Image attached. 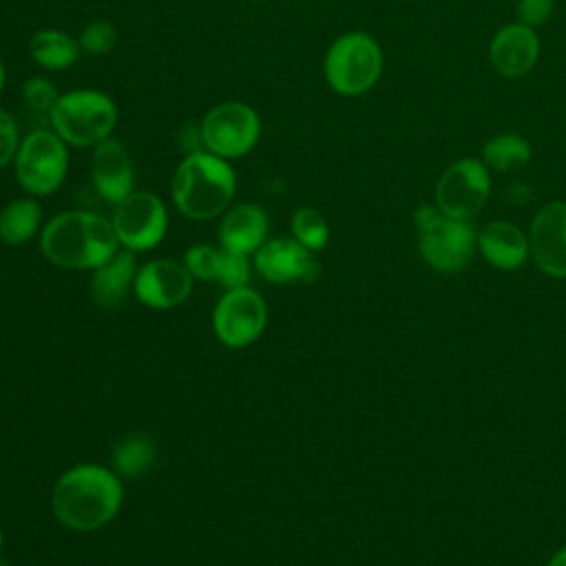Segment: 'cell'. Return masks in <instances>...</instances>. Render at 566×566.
Returning a JSON list of instances; mask_svg holds the SVG:
<instances>
[{
    "label": "cell",
    "mask_w": 566,
    "mask_h": 566,
    "mask_svg": "<svg viewBox=\"0 0 566 566\" xmlns=\"http://www.w3.org/2000/svg\"><path fill=\"white\" fill-rule=\"evenodd\" d=\"M542 53V42L535 29L522 22H509L500 27L486 49L491 69L506 80H517L528 75Z\"/></svg>",
    "instance_id": "15"
},
{
    "label": "cell",
    "mask_w": 566,
    "mask_h": 566,
    "mask_svg": "<svg viewBox=\"0 0 566 566\" xmlns=\"http://www.w3.org/2000/svg\"><path fill=\"white\" fill-rule=\"evenodd\" d=\"M219 248H221V245H219ZM252 268H254V265L250 263V256L237 254V252H230V250L221 248L219 265H217V274H214V283L223 285L226 290L243 287V285L250 283Z\"/></svg>",
    "instance_id": "27"
},
{
    "label": "cell",
    "mask_w": 566,
    "mask_h": 566,
    "mask_svg": "<svg viewBox=\"0 0 566 566\" xmlns=\"http://www.w3.org/2000/svg\"><path fill=\"white\" fill-rule=\"evenodd\" d=\"M533 157L531 142L520 133H497L482 146L480 159L495 172H511L524 168Z\"/></svg>",
    "instance_id": "22"
},
{
    "label": "cell",
    "mask_w": 566,
    "mask_h": 566,
    "mask_svg": "<svg viewBox=\"0 0 566 566\" xmlns=\"http://www.w3.org/2000/svg\"><path fill=\"white\" fill-rule=\"evenodd\" d=\"M84 55H106L117 44V27L111 20L95 18L77 35Z\"/></svg>",
    "instance_id": "26"
},
{
    "label": "cell",
    "mask_w": 566,
    "mask_h": 566,
    "mask_svg": "<svg viewBox=\"0 0 566 566\" xmlns=\"http://www.w3.org/2000/svg\"><path fill=\"white\" fill-rule=\"evenodd\" d=\"M413 226L418 252L431 270L455 274L471 263L478 250V232L469 221L447 217L436 203H420L413 212Z\"/></svg>",
    "instance_id": "5"
},
{
    "label": "cell",
    "mask_w": 566,
    "mask_h": 566,
    "mask_svg": "<svg viewBox=\"0 0 566 566\" xmlns=\"http://www.w3.org/2000/svg\"><path fill=\"white\" fill-rule=\"evenodd\" d=\"M137 270L139 268L135 261V252L119 248L108 261L91 270L93 272L88 281L91 298L104 310L119 307L135 285Z\"/></svg>",
    "instance_id": "19"
},
{
    "label": "cell",
    "mask_w": 566,
    "mask_h": 566,
    "mask_svg": "<svg viewBox=\"0 0 566 566\" xmlns=\"http://www.w3.org/2000/svg\"><path fill=\"white\" fill-rule=\"evenodd\" d=\"M268 230H270L268 212L259 203L245 201V203L230 206L221 214L217 239L221 248L237 254L252 256L268 241Z\"/></svg>",
    "instance_id": "17"
},
{
    "label": "cell",
    "mask_w": 566,
    "mask_h": 566,
    "mask_svg": "<svg viewBox=\"0 0 566 566\" xmlns=\"http://www.w3.org/2000/svg\"><path fill=\"white\" fill-rule=\"evenodd\" d=\"M44 212L38 197H18L0 210V241L4 245H22L40 237Z\"/></svg>",
    "instance_id": "20"
},
{
    "label": "cell",
    "mask_w": 566,
    "mask_h": 566,
    "mask_svg": "<svg viewBox=\"0 0 566 566\" xmlns=\"http://www.w3.org/2000/svg\"><path fill=\"white\" fill-rule=\"evenodd\" d=\"M268 325V305L250 285L226 290L212 310V332L230 349L252 345Z\"/></svg>",
    "instance_id": "11"
},
{
    "label": "cell",
    "mask_w": 566,
    "mask_h": 566,
    "mask_svg": "<svg viewBox=\"0 0 566 566\" xmlns=\"http://www.w3.org/2000/svg\"><path fill=\"white\" fill-rule=\"evenodd\" d=\"M192 283L195 279L184 261L153 259L137 270L133 294L150 310H172L190 296Z\"/></svg>",
    "instance_id": "13"
},
{
    "label": "cell",
    "mask_w": 566,
    "mask_h": 566,
    "mask_svg": "<svg viewBox=\"0 0 566 566\" xmlns=\"http://www.w3.org/2000/svg\"><path fill=\"white\" fill-rule=\"evenodd\" d=\"M482 259L497 270H517L531 256L528 234L511 221H491L478 232Z\"/></svg>",
    "instance_id": "18"
},
{
    "label": "cell",
    "mask_w": 566,
    "mask_h": 566,
    "mask_svg": "<svg viewBox=\"0 0 566 566\" xmlns=\"http://www.w3.org/2000/svg\"><path fill=\"white\" fill-rule=\"evenodd\" d=\"M2 544H4V533H2V526H0V553H2Z\"/></svg>",
    "instance_id": "33"
},
{
    "label": "cell",
    "mask_w": 566,
    "mask_h": 566,
    "mask_svg": "<svg viewBox=\"0 0 566 566\" xmlns=\"http://www.w3.org/2000/svg\"><path fill=\"white\" fill-rule=\"evenodd\" d=\"M4 82H7V69H4V62L0 60V93L4 88Z\"/></svg>",
    "instance_id": "32"
},
{
    "label": "cell",
    "mask_w": 566,
    "mask_h": 566,
    "mask_svg": "<svg viewBox=\"0 0 566 566\" xmlns=\"http://www.w3.org/2000/svg\"><path fill=\"white\" fill-rule=\"evenodd\" d=\"M199 135L203 150L228 161L241 159L261 139V117L245 102H219L199 122Z\"/></svg>",
    "instance_id": "8"
},
{
    "label": "cell",
    "mask_w": 566,
    "mask_h": 566,
    "mask_svg": "<svg viewBox=\"0 0 566 566\" xmlns=\"http://www.w3.org/2000/svg\"><path fill=\"white\" fill-rule=\"evenodd\" d=\"M382 66L385 57L378 40L367 31H347L329 44L323 75L336 95L358 97L378 84Z\"/></svg>",
    "instance_id": "6"
},
{
    "label": "cell",
    "mask_w": 566,
    "mask_h": 566,
    "mask_svg": "<svg viewBox=\"0 0 566 566\" xmlns=\"http://www.w3.org/2000/svg\"><path fill=\"white\" fill-rule=\"evenodd\" d=\"M20 97H22L24 106H27L33 115L49 119V113H51L53 104H55L57 97H60V91L55 88V84H53L49 77H44V75H33V77H29V80L22 82Z\"/></svg>",
    "instance_id": "25"
},
{
    "label": "cell",
    "mask_w": 566,
    "mask_h": 566,
    "mask_svg": "<svg viewBox=\"0 0 566 566\" xmlns=\"http://www.w3.org/2000/svg\"><path fill=\"white\" fill-rule=\"evenodd\" d=\"M157 455L155 442L146 436H130L122 440L113 451V469L117 475H142L153 467Z\"/></svg>",
    "instance_id": "23"
},
{
    "label": "cell",
    "mask_w": 566,
    "mask_h": 566,
    "mask_svg": "<svg viewBox=\"0 0 566 566\" xmlns=\"http://www.w3.org/2000/svg\"><path fill=\"white\" fill-rule=\"evenodd\" d=\"M80 42L62 29H40L29 40L31 60L44 71H64L80 60Z\"/></svg>",
    "instance_id": "21"
},
{
    "label": "cell",
    "mask_w": 566,
    "mask_h": 566,
    "mask_svg": "<svg viewBox=\"0 0 566 566\" xmlns=\"http://www.w3.org/2000/svg\"><path fill=\"white\" fill-rule=\"evenodd\" d=\"M115 99L97 88H71L60 93L49 113V126L69 148H95L113 137L117 126Z\"/></svg>",
    "instance_id": "4"
},
{
    "label": "cell",
    "mask_w": 566,
    "mask_h": 566,
    "mask_svg": "<svg viewBox=\"0 0 566 566\" xmlns=\"http://www.w3.org/2000/svg\"><path fill=\"white\" fill-rule=\"evenodd\" d=\"M526 234L535 265L553 279H566V201L544 203Z\"/></svg>",
    "instance_id": "14"
},
{
    "label": "cell",
    "mask_w": 566,
    "mask_h": 566,
    "mask_svg": "<svg viewBox=\"0 0 566 566\" xmlns=\"http://www.w3.org/2000/svg\"><path fill=\"white\" fill-rule=\"evenodd\" d=\"M553 11H555V0H517L515 4L517 22L531 29L546 24L553 18Z\"/></svg>",
    "instance_id": "30"
},
{
    "label": "cell",
    "mask_w": 566,
    "mask_h": 566,
    "mask_svg": "<svg viewBox=\"0 0 566 566\" xmlns=\"http://www.w3.org/2000/svg\"><path fill=\"white\" fill-rule=\"evenodd\" d=\"M91 181L95 192L113 206L124 201L135 190L133 159L119 139L108 137L93 148Z\"/></svg>",
    "instance_id": "16"
},
{
    "label": "cell",
    "mask_w": 566,
    "mask_h": 566,
    "mask_svg": "<svg viewBox=\"0 0 566 566\" xmlns=\"http://www.w3.org/2000/svg\"><path fill=\"white\" fill-rule=\"evenodd\" d=\"M122 502L124 489L115 469L93 462L66 469L51 493L55 520L77 533H91L106 526L119 513Z\"/></svg>",
    "instance_id": "1"
},
{
    "label": "cell",
    "mask_w": 566,
    "mask_h": 566,
    "mask_svg": "<svg viewBox=\"0 0 566 566\" xmlns=\"http://www.w3.org/2000/svg\"><path fill=\"white\" fill-rule=\"evenodd\" d=\"M237 195V172L228 159L208 150L184 155L170 181L175 208L192 221L221 217Z\"/></svg>",
    "instance_id": "3"
},
{
    "label": "cell",
    "mask_w": 566,
    "mask_h": 566,
    "mask_svg": "<svg viewBox=\"0 0 566 566\" xmlns=\"http://www.w3.org/2000/svg\"><path fill=\"white\" fill-rule=\"evenodd\" d=\"M254 2H270V0H254Z\"/></svg>",
    "instance_id": "34"
},
{
    "label": "cell",
    "mask_w": 566,
    "mask_h": 566,
    "mask_svg": "<svg viewBox=\"0 0 566 566\" xmlns=\"http://www.w3.org/2000/svg\"><path fill=\"white\" fill-rule=\"evenodd\" d=\"M13 172L20 188L31 197H49L66 179L69 172V146L66 142L51 128L38 126L22 135Z\"/></svg>",
    "instance_id": "7"
},
{
    "label": "cell",
    "mask_w": 566,
    "mask_h": 566,
    "mask_svg": "<svg viewBox=\"0 0 566 566\" xmlns=\"http://www.w3.org/2000/svg\"><path fill=\"white\" fill-rule=\"evenodd\" d=\"M219 254H221V248H214V245H208V243H197V245H190L186 250L184 265L188 268V272L192 274L195 281L214 283Z\"/></svg>",
    "instance_id": "28"
},
{
    "label": "cell",
    "mask_w": 566,
    "mask_h": 566,
    "mask_svg": "<svg viewBox=\"0 0 566 566\" xmlns=\"http://www.w3.org/2000/svg\"><path fill=\"white\" fill-rule=\"evenodd\" d=\"M40 250L57 268L95 270L119 250V241L111 219L91 210H64L42 226Z\"/></svg>",
    "instance_id": "2"
},
{
    "label": "cell",
    "mask_w": 566,
    "mask_h": 566,
    "mask_svg": "<svg viewBox=\"0 0 566 566\" xmlns=\"http://www.w3.org/2000/svg\"><path fill=\"white\" fill-rule=\"evenodd\" d=\"M546 566H566V546L559 548V551L548 559Z\"/></svg>",
    "instance_id": "31"
},
{
    "label": "cell",
    "mask_w": 566,
    "mask_h": 566,
    "mask_svg": "<svg viewBox=\"0 0 566 566\" xmlns=\"http://www.w3.org/2000/svg\"><path fill=\"white\" fill-rule=\"evenodd\" d=\"M491 170L478 157H460L451 161L438 177L433 203L453 219L469 221L489 203Z\"/></svg>",
    "instance_id": "9"
},
{
    "label": "cell",
    "mask_w": 566,
    "mask_h": 566,
    "mask_svg": "<svg viewBox=\"0 0 566 566\" xmlns=\"http://www.w3.org/2000/svg\"><path fill=\"white\" fill-rule=\"evenodd\" d=\"M20 139H22V135H20L15 117L9 111L0 108V170L7 168L9 164H13Z\"/></svg>",
    "instance_id": "29"
},
{
    "label": "cell",
    "mask_w": 566,
    "mask_h": 566,
    "mask_svg": "<svg viewBox=\"0 0 566 566\" xmlns=\"http://www.w3.org/2000/svg\"><path fill=\"white\" fill-rule=\"evenodd\" d=\"M292 237L312 252H321L329 241V226L321 210L312 206H301L292 212L290 219Z\"/></svg>",
    "instance_id": "24"
},
{
    "label": "cell",
    "mask_w": 566,
    "mask_h": 566,
    "mask_svg": "<svg viewBox=\"0 0 566 566\" xmlns=\"http://www.w3.org/2000/svg\"><path fill=\"white\" fill-rule=\"evenodd\" d=\"M119 248L148 252L157 248L168 232V210L161 197L148 190H133L115 206L111 217Z\"/></svg>",
    "instance_id": "10"
},
{
    "label": "cell",
    "mask_w": 566,
    "mask_h": 566,
    "mask_svg": "<svg viewBox=\"0 0 566 566\" xmlns=\"http://www.w3.org/2000/svg\"><path fill=\"white\" fill-rule=\"evenodd\" d=\"M252 265L261 279L276 285L310 283L321 276V263L314 252L301 245L292 234L268 239L252 254Z\"/></svg>",
    "instance_id": "12"
}]
</instances>
